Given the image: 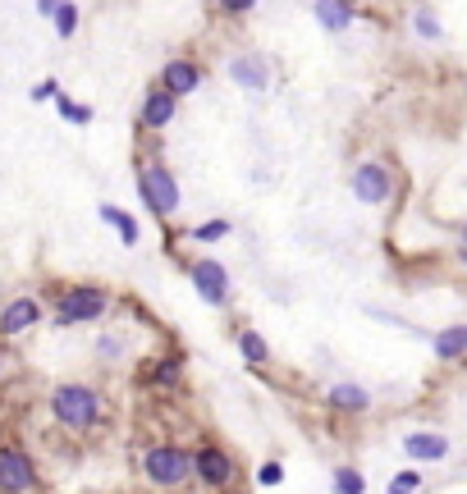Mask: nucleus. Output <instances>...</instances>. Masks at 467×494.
Returning <instances> with one entry per match:
<instances>
[{"label": "nucleus", "instance_id": "obj_1", "mask_svg": "<svg viewBox=\"0 0 467 494\" xmlns=\"http://www.w3.org/2000/svg\"><path fill=\"white\" fill-rule=\"evenodd\" d=\"M137 197H143V206L156 215V220H175L179 206H183V192H179V174L170 170L165 160H137Z\"/></svg>", "mask_w": 467, "mask_h": 494}, {"label": "nucleus", "instance_id": "obj_2", "mask_svg": "<svg viewBox=\"0 0 467 494\" xmlns=\"http://www.w3.org/2000/svg\"><path fill=\"white\" fill-rule=\"evenodd\" d=\"M51 417L65 430H92L101 421V390L92 384H55L51 390Z\"/></svg>", "mask_w": 467, "mask_h": 494}, {"label": "nucleus", "instance_id": "obj_3", "mask_svg": "<svg viewBox=\"0 0 467 494\" xmlns=\"http://www.w3.org/2000/svg\"><path fill=\"white\" fill-rule=\"evenodd\" d=\"M110 289L101 284H69L60 297H55V325L69 329V325H92L110 312Z\"/></svg>", "mask_w": 467, "mask_h": 494}, {"label": "nucleus", "instance_id": "obj_4", "mask_svg": "<svg viewBox=\"0 0 467 494\" xmlns=\"http://www.w3.org/2000/svg\"><path fill=\"white\" fill-rule=\"evenodd\" d=\"M143 476L156 490H183L192 481V449H183V444H152L143 453Z\"/></svg>", "mask_w": 467, "mask_h": 494}, {"label": "nucleus", "instance_id": "obj_5", "mask_svg": "<svg viewBox=\"0 0 467 494\" xmlns=\"http://www.w3.org/2000/svg\"><path fill=\"white\" fill-rule=\"evenodd\" d=\"M188 284H192V293H198L206 307H215V312H225L230 307V297H234V284H230V270L220 266L215 257H192L188 266Z\"/></svg>", "mask_w": 467, "mask_h": 494}, {"label": "nucleus", "instance_id": "obj_6", "mask_svg": "<svg viewBox=\"0 0 467 494\" xmlns=\"http://www.w3.org/2000/svg\"><path fill=\"white\" fill-rule=\"evenodd\" d=\"M192 481L206 485V490H230L238 481V462L225 444H215V439H206L202 449H192Z\"/></svg>", "mask_w": 467, "mask_h": 494}, {"label": "nucleus", "instance_id": "obj_7", "mask_svg": "<svg viewBox=\"0 0 467 494\" xmlns=\"http://www.w3.org/2000/svg\"><path fill=\"white\" fill-rule=\"evenodd\" d=\"M348 188H353V197L362 206H390L394 202V174H390V165H380V160L353 165Z\"/></svg>", "mask_w": 467, "mask_h": 494}, {"label": "nucleus", "instance_id": "obj_8", "mask_svg": "<svg viewBox=\"0 0 467 494\" xmlns=\"http://www.w3.org/2000/svg\"><path fill=\"white\" fill-rule=\"evenodd\" d=\"M37 490V467L19 444L0 449V494H27Z\"/></svg>", "mask_w": 467, "mask_h": 494}, {"label": "nucleus", "instance_id": "obj_9", "mask_svg": "<svg viewBox=\"0 0 467 494\" xmlns=\"http://www.w3.org/2000/svg\"><path fill=\"white\" fill-rule=\"evenodd\" d=\"M179 115V96L175 92H165L160 82L156 88H147L143 105H137V128H147V133H160V128H170Z\"/></svg>", "mask_w": 467, "mask_h": 494}, {"label": "nucleus", "instance_id": "obj_10", "mask_svg": "<svg viewBox=\"0 0 467 494\" xmlns=\"http://www.w3.org/2000/svg\"><path fill=\"white\" fill-rule=\"evenodd\" d=\"M160 88H165V92H175L179 101L192 96V92L202 88V65H198V60H188V55H175V60H165V69H160Z\"/></svg>", "mask_w": 467, "mask_h": 494}, {"label": "nucleus", "instance_id": "obj_11", "mask_svg": "<svg viewBox=\"0 0 467 494\" xmlns=\"http://www.w3.org/2000/svg\"><path fill=\"white\" fill-rule=\"evenodd\" d=\"M188 371V357L183 352H156L147 371H137V384H147V390H175Z\"/></svg>", "mask_w": 467, "mask_h": 494}, {"label": "nucleus", "instance_id": "obj_12", "mask_svg": "<svg viewBox=\"0 0 467 494\" xmlns=\"http://www.w3.org/2000/svg\"><path fill=\"white\" fill-rule=\"evenodd\" d=\"M42 320V302L37 297H10L5 307H0V335L5 339H19V335H27Z\"/></svg>", "mask_w": 467, "mask_h": 494}, {"label": "nucleus", "instance_id": "obj_13", "mask_svg": "<svg viewBox=\"0 0 467 494\" xmlns=\"http://www.w3.org/2000/svg\"><path fill=\"white\" fill-rule=\"evenodd\" d=\"M431 352H435L440 367L467 362V320H454V325H445V329H435V335H431Z\"/></svg>", "mask_w": 467, "mask_h": 494}, {"label": "nucleus", "instance_id": "obj_14", "mask_svg": "<svg viewBox=\"0 0 467 494\" xmlns=\"http://www.w3.org/2000/svg\"><path fill=\"white\" fill-rule=\"evenodd\" d=\"M325 407L344 412V417H362V412H371V390L367 384H353V380H339L325 390Z\"/></svg>", "mask_w": 467, "mask_h": 494}, {"label": "nucleus", "instance_id": "obj_15", "mask_svg": "<svg viewBox=\"0 0 467 494\" xmlns=\"http://www.w3.org/2000/svg\"><path fill=\"white\" fill-rule=\"evenodd\" d=\"M225 73L238 82L243 92H266L270 88V65L261 60V55H234V60L225 65Z\"/></svg>", "mask_w": 467, "mask_h": 494}, {"label": "nucleus", "instance_id": "obj_16", "mask_svg": "<svg viewBox=\"0 0 467 494\" xmlns=\"http://www.w3.org/2000/svg\"><path fill=\"white\" fill-rule=\"evenodd\" d=\"M449 453V435H440V430H412L403 435V458L408 462H440Z\"/></svg>", "mask_w": 467, "mask_h": 494}, {"label": "nucleus", "instance_id": "obj_17", "mask_svg": "<svg viewBox=\"0 0 467 494\" xmlns=\"http://www.w3.org/2000/svg\"><path fill=\"white\" fill-rule=\"evenodd\" d=\"M97 215H101V220H105V225L115 229V234H120V243H124V247H133L137 238H143V225H137V220H133L124 206H115V202H101V206H97Z\"/></svg>", "mask_w": 467, "mask_h": 494}, {"label": "nucleus", "instance_id": "obj_18", "mask_svg": "<svg viewBox=\"0 0 467 494\" xmlns=\"http://www.w3.org/2000/svg\"><path fill=\"white\" fill-rule=\"evenodd\" d=\"M312 14L325 33H348L353 27V5H344V0H312Z\"/></svg>", "mask_w": 467, "mask_h": 494}, {"label": "nucleus", "instance_id": "obj_19", "mask_svg": "<svg viewBox=\"0 0 467 494\" xmlns=\"http://www.w3.org/2000/svg\"><path fill=\"white\" fill-rule=\"evenodd\" d=\"M238 357L247 367H270V343H266V335H257L253 325H243L238 329Z\"/></svg>", "mask_w": 467, "mask_h": 494}, {"label": "nucleus", "instance_id": "obj_20", "mask_svg": "<svg viewBox=\"0 0 467 494\" xmlns=\"http://www.w3.org/2000/svg\"><path fill=\"white\" fill-rule=\"evenodd\" d=\"M230 234H234V225H230L225 215H215V220H202L198 229H188V238H192V243H202V247H211V243H220V238H230Z\"/></svg>", "mask_w": 467, "mask_h": 494}, {"label": "nucleus", "instance_id": "obj_21", "mask_svg": "<svg viewBox=\"0 0 467 494\" xmlns=\"http://www.w3.org/2000/svg\"><path fill=\"white\" fill-rule=\"evenodd\" d=\"M55 110H60V120H65V124H78V128H88V124L97 120V115H92V105H82V101H74V96H65V92L55 96Z\"/></svg>", "mask_w": 467, "mask_h": 494}, {"label": "nucleus", "instance_id": "obj_22", "mask_svg": "<svg viewBox=\"0 0 467 494\" xmlns=\"http://www.w3.org/2000/svg\"><path fill=\"white\" fill-rule=\"evenodd\" d=\"M330 490H335V494H367V476L357 472V467H335Z\"/></svg>", "mask_w": 467, "mask_h": 494}, {"label": "nucleus", "instance_id": "obj_23", "mask_svg": "<svg viewBox=\"0 0 467 494\" xmlns=\"http://www.w3.org/2000/svg\"><path fill=\"white\" fill-rule=\"evenodd\" d=\"M412 33H417L422 42H440V37H445V27H440V14L417 5V14H412Z\"/></svg>", "mask_w": 467, "mask_h": 494}, {"label": "nucleus", "instance_id": "obj_24", "mask_svg": "<svg viewBox=\"0 0 467 494\" xmlns=\"http://www.w3.org/2000/svg\"><path fill=\"white\" fill-rule=\"evenodd\" d=\"M422 490V472H399V476H390V485H385V494H417Z\"/></svg>", "mask_w": 467, "mask_h": 494}, {"label": "nucleus", "instance_id": "obj_25", "mask_svg": "<svg viewBox=\"0 0 467 494\" xmlns=\"http://www.w3.org/2000/svg\"><path fill=\"white\" fill-rule=\"evenodd\" d=\"M55 33H60V37L78 33V5H74V0H65V5L55 10Z\"/></svg>", "mask_w": 467, "mask_h": 494}, {"label": "nucleus", "instance_id": "obj_26", "mask_svg": "<svg viewBox=\"0 0 467 494\" xmlns=\"http://www.w3.org/2000/svg\"><path fill=\"white\" fill-rule=\"evenodd\" d=\"M280 481H284V467H280V462H275V458L257 467V485H266V490H275V485H280Z\"/></svg>", "mask_w": 467, "mask_h": 494}, {"label": "nucleus", "instance_id": "obj_27", "mask_svg": "<svg viewBox=\"0 0 467 494\" xmlns=\"http://www.w3.org/2000/svg\"><path fill=\"white\" fill-rule=\"evenodd\" d=\"M97 352L105 357V362H115V357L124 352V339H115V335H101V339H97Z\"/></svg>", "mask_w": 467, "mask_h": 494}, {"label": "nucleus", "instance_id": "obj_28", "mask_svg": "<svg viewBox=\"0 0 467 494\" xmlns=\"http://www.w3.org/2000/svg\"><path fill=\"white\" fill-rule=\"evenodd\" d=\"M215 10L220 14H253L257 0H215Z\"/></svg>", "mask_w": 467, "mask_h": 494}, {"label": "nucleus", "instance_id": "obj_29", "mask_svg": "<svg viewBox=\"0 0 467 494\" xmlns=\"http://www.w3.org/2000/svg\"><path fill=\"white\" fill-rule=\"evenodd\" d=\"M55 96H60V82H55V78H42L33 88V101H55Z\"/></svg>", "mask_w": 467, "mask_h": 494}, {"label": "nucleus", "instance_id": "obj_30", "mask_svg": "<svg viewBox=\"0 0 467 494\" xmlns=\"http://www.w3.org/2000/svg\"><path fill=\"white\" fill-rule=\"evenodd\" d=\"M65 0H37V14H46V19H55V10H60Z\"/></svg>", "mask_w": 467, "mask_h": 494}, {"label": "nucleus", "instance_id": "obj_31", "mask_svg": "<svg viewBox=\"0 0 467 494\" xmlns=\"http://www.w3.org/2000/svg\"><path fill=\"white\" fill-rule=\"evenodd\" d=\"M344 5H362V0H344Z\"/></svg>", "mask_w": 467, "mask_h": 494}, {"label": "nucleus", "instance_id": "obj_32", "mask_svg": "<svg viewBox=\"0 0 467 494\" xmlns=\"http://www.w3.org/2000/svg\"><path fill=\"white\" fill-rule=\"evenodd\" d=\"M463 238H467V225H463Z\"/></svg>", "mask_w": 467, "mask_h": 494}, {"label": "nucleus", "instance_id": "obj_33", "mask_svg": "<svg viewBox=\"0 0 467 494\" xmlns=\"http://www.w3.org/2000/svg\"><path fill=\"white\" fill-rule=\"evenodd\" d=\"M0 367H5V357H0Z\"/></svg>", "mask_w": 467, "mask_h": 494}]
</instances>
